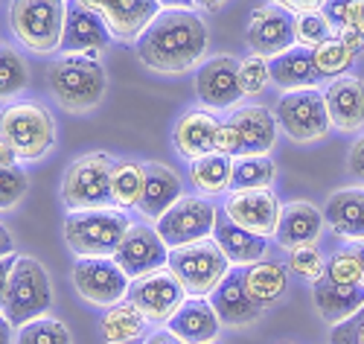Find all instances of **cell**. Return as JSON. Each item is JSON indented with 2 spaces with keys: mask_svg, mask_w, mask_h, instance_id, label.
<instances>
[{
  "mask_svg": "<svg viewBox=\"0 0 364 344\" xmlns=\"http://www.w3.org/2000/svg\"><path fill=\"white\" fill-rule=\"evenodd\" d=\"M271 82L283 90H300V88H318L321 76L315 71V58L309 47L294 44L291 50L271 58Z\"/></svg>",
  "mask_w": 364,
  "mask_h": 344,
  "instance_id": "obj_30",
  "label": "cell"
},
{
  "mask_svg": "<svg viewBox=\"0 0 364 344\" xmlns=\"http://www.w3.org/2000/svg\"><path fill=\"white\" fill-rule=\"evenodd\" d=\"M143 344H187V341H181V338H178L175 333H169V330H158V333L146 335Z\"/></svg>",
  "mask_w": 364,
  "mask_h": 344,
  "instance_id": "obj_49",
  "label": "cell"
},
{
  "mask_svg": "<svg viewBox=\"0 0 364 344\" xmlns=\"http://www.w3.org/2000/svg\"><path fill=\"white\" fill-rule=\"evenodd\" d=\"M164 9H193L196 0H158Z\"/></svg>",
  "mask_w": 364,
  "mask_h": 344,
  "instance_id": "obj_52",
  "label": "cell"
},
{
  "mask_svg": "<svg viewBox=\"0 0 364 344\" xmlns=\"http://www.w3.org/2000/svg\"><path fill=\"white\" fill-rule=\"evenodd\" d=\"M277 117L262 105H239L219 126L216 152L228 158H248V155H268L277 143Z\"/></svg>",
  "mask_w": 364,
  "mask_h": 344,
  "instance_id": "obj_5",
  "label": "cell"
},
{
  "mask_svg": "<svg viewBox=\"0 0 364 344\" xmlns=\"http://www.w3.org/2000/svg\"><path fill=\"white\" fill-rule=\"evenodd\" d=\"M274 4L291 15H303V12H321V6L326 0H274Z\"/></svg>",
  "mask_w": 364,
  "mask_h": 344,
  "instance_id": "obj_46",
  "label": "cell"
},
{
  "mask_svg": "<svg viewBox=\"0 0 364 344\" xmlns=\"http://www.w3.org/2000/svg\"><path fill=\"white\" fill-rule=\"evenodd\" d=\"M207 38V24L193 9H161L137 38V56L155 73H187L201 65Z\"/></svg>",
  "mask_w": 364,
  "mask_h": 344,
  "instance_id": "obj_1",
  "label": "cell"
},
{
  "mask_svg": "<svg viewBox=\"0 0 364 344\" xmlns=\"http://www.w3.org/2000/svg\"><path fill=\"white\" fill-rule=\"evenodd\" d=\"M15 254V239H12V231L6 225H0V260Z\"/></svg>",
  "mask_w": 364,
  "mask_h": 344,
  "instance_id": "obj_50",
  "label": "cell"
},
{
  "mask_svg": "<svg viewBox=\"0 0 364 344\" xmlns=\"http://www.w3.org/2000/svg\"><path fill=\"white\" fill-rule=\"evenodd\" d=\"M166 269L178 277L187 298H210L230 271V260L222 254L216 239H201L184 248H169Z\"/></svg>",
  "mask_w": 364,
  "mask_h": 344,
  "instance_id": "obj_6",
  "label": "cell"
},
{
  "mask_svg": "<svg viewBox=\"0 0 364 344\" xmlns=\"http://www.w3.org/2000/svg\"><path fill=\"white\" fill-rule=\"evenodd\" d=\"M76 292L94 306H114L129 295V274L117 266L114 257H79L73 266Z\"/></svg>",
  "mask_w": 364,
  "mask_h": 344,
  "instance_id": "obj_12",
  "label": "cell"
},
{
  "mask_svg": "<svg viewBox=\"0 0 364 344\" xmlns=\"http://www.w3.org/2000/svg\"><path fill=\"white\" fill-rule=\"evenodd\" d=\"M271 82V61L262 56H248L239 61V88L242 97H257L265 90V85Z\"/></svg>",
  "mask_w": 364,
  "mask_h": 344,
  "instance_id": "obj_40",
  "label": "cell"
},
{
  "mask_svg": "<svg viewBox=\"0 0 364 344\" xmlns=\"http://www.w3.org/2000/svg\"><path fill=\"white\" fill-rule=\"evenodd\" d=\"M15 344H73L70 330L55 318H36L18 327Z\"/></svg>",
  "mask_w": 364,
  "mask_h": 344,
  "instance_id": "obj_37",
  "label": "cell"
},
{
  "mask_svg": "<svg viewBox=\"0 0 364 344\" xmlns=\"http://www.w3.org/2000/svg\"><path fill=\"white\" fill-rule=\"evenodd\" d=\"M222 213L230 219L233 225L271 239L277 234L283 204H280L277 193L271 190V187L268 190H242V193H230L228 196Z\"/></svg>",
  "mask_w": 364,
  "mask_h": 344,
  "instance_id": "obj_15",
  "label": "cell"
},
{
  "mask_svg": "<svg viewBox=\"0 0 364 344\" xmlns=\"http://www.w3.org/2000/svg\"><path fill=\"white\" fill-rule=\"evenodd\" d=\"M353 254H355V260H358V266H361V274H364V242H355V245H353Z\"/></svg>",
  "mask_w": 364,
  "mask_h": 344,
  "instance_id": "obj_56",
  "label": "cell"
},
{
  "mask_svg": "<svg viewBox=\"0 0 364 344\" xmlns=\"http://www.w3.org/2000/svg\"><path fill=\"white\" fill-rule=\"evenodd\" d=\"M216 219H219V210L207 199L181 196L155 222V231L161 234L166 248H184V245H193V242L213 236Z\"/></svg>",
  "mask_w": 364,
  "mask_h": 344,
  "instance_id": "obj_11",
  "label": "cell"
},
{
  "mask_svg": "<svg viewBox=\"0 0 364 344\" xmlns=\"http://www.w3.org/2000/svg\"><path fill=\"white\" fill-rule=\"evenodd\" d=\"M210 303H213L222 327H233V330L259 321V316L265 312V309H259V306L254 303V298L248 295L245 271H242V266H236V269L228 271V277L213 289V295H210Z\"/></svg>",
  "mask_w": 364,
  "mask_h": 344,
  "instance_id": "obj_19",
  "label": "cell"
},
{
  "mask_svg": "<svg viewBox=\"0 0 364 344\" xmlns=\"http://www.w3.org/2000/svg\"><path fill=\"white\" fill-rule=\"evenodd\" d=\"M161 4L158 0H105L102 18L105 26L111 29V36L117 41H134L143 36V29L158 18Z\"/></svg>",
  "mask_w": 364,
  "mask_h": 344,
  "instance_id": "obj_24",
  "label": "cell"
},
{
  "mask_svg": "<svg viewBox=\"0 0 364 344\" xmlns=\"http://www.w3.org/2000/svg\"><path fill=\"white\" fill-rule=\"evenodd\" d=\"M50 306H53V286L47 269L36 257H18L0 316L12 327H23L36 318H44Z\"/></svg>",
  "mask_w": 364,
  "mask_h": 344,
  "instance_id": "obj_8",
  "label": "cell"
},
{
  "mask_svg": "<svg viewBox=\"0 0 364 344\" xmlns=\"http://www.w3.org/2000/svg\"><path fill=\"white\" fill-rule=\"evenodd\" d=\"M129 301L143 312L149 324H169V318L181 309V303L187 301V292L169 269H158L151 274L132 280Z\"/></svg>",
  "mask_w": 364,
  "mask_h": 344,
  "instance_id": "obj_13",
  "label": "cell"
},
{
  "mask_svg": "<svg viewBox=\"0 0 364 344\" xmlns=\"http://www.w3.org/2000/svg\"><path fill=\"white\" fill-rule=\"evenodd\" d=\"M312 301H315V309L318 316L326 321V324H341L347 321L350 316L364 306V283L358 286H350V283H336L332 277H321L312 283Z\"/></svg>",
  "mask_w": 364,
  "mask_h": 344,
  "instance_id": "obj_25",
  "label": "cell"
},
{
  "mask_svg": "<svg viewBox=\"0 0 364 344\" xmlns=\"http://www.w3.org/2000/svg\"><path fill=\"white\" fill-rule=\"evenodd\" d=\"M245 271V286H248V295L254 298V303L259 309H268L286 298L289 292V266L286 263H277V260H259L254 266H242Z\"/></svg>",
  "mask_w": 364,
  "mask_h": 344,
  "instance_id": "obj_29",
  "label": "cell"
},
{
  "mask_svg": "<svg viewBox=\"0 0 364 344\" xmlns=\"http://www.w3.org/2000/svg\"><path fill=\"white\" fill-rule=\"evenodd\" d=\"M248 47L262 58H277L294 47V15L277 4L257 6L245 26Z\"/></svg>",
  "mask_w": 364,
  "mask_h": 344,
  "instance_id": "obj_14",
  "label": "cell"
},
{
  "mask_svg": "<svg viewBox=\"0 0 364 344\" xmlns=\"http://www.w3.org/2000/svg\"><path fill=\"white\" fill-rule=\"evenodd\" d=\"M68 0H12L9 24L15 38L33 53H53L62 47Z\"/></svg>",
  "mask_w": 364,
  "mask_h": 344,
  "instance_id": "obj_7",
  "label": "cell"
},
{
  "mask_svg": "<svg viewBox=\"0 0 364 344\" xmlns=\"http://www.w3.org/2000/svg\"><path fill=\"white\" fill-rule=\"evenodd\" d=\"M47 85L53 100L70 114L94 111L108 90V76L100 58L65 53L47 68Z\"/></svg>",
  "mask_w": 364,
  "mask_h": 344,
  "instance_id": "obj_2",
  "label": "cell"
},
{
  "mask_svg": "<svg viewBox=\"0 0 364 344\" xmlns=\"http://www.w3.org/2000/svg\"><path fill=\"white\" fill-rule=\"evenodd\" d=\"M336 38V26L326 21L323 12H303L294 15V44L315 50L318 44Z\"/></svg>",
  "mask_w": 364,
  "mask_h": 344,
  "instance_id": "obj_38",
  "label": "cell"
},
{
  "mask_svg": "<svg viewBox=\"0 0 364 344\" xmlns=\"http://www.w3.org/2000/svg\"><path fill=\"white\" fill-rule=\"evenodd\" d=\"M210 344H222V341H210Z\"/></svg>",
  "mask_w": 364,
  "mask_h": 344,
  "instance_id": "obj_57",
  "label": "cell"
},
{
  "mask_svg": "<svg viewBox=\"0 0 364 344\" xmlns=\"http://www.w3.org/2000/svg\"><path fill=\"white\" fill-rule=\"evenodd\" d=\"M184 196V184L181 175L164 164H146V184H143V196L137 202L140 216L158 222V219Z\"/></svg>",
  "mask_w": 364,
  "mask_h": 344,
  "instance_id": "obj_27",
  "label": "cell"
},
{
  "mask_svg": "<svg viewBox=\"0 0 364 344\" xmlns=\"http://www.w3.org/2000/svg\"><path fill=\"white\" fill-rule=\"evenodd\" d=\"M29 68L15 47L0 44V100H12L26 88Z\"/></svg>",
  "mask_w": 364,
  "mask_h": 344,
  "instance_id": "obj_36",
  "label": "cell"
},
{
  "mask_svg": "<svg viewBox=\"0 0 364 344\" xmlns=\"http://www.w3.org/2000/svg\"><path fill=\"white\" fill-rule=\"evenodd\" d=\"M76 4H82L85 9H94V12H100V15H102V6H105V0H76Z\"/></svg>",
  "mask_w": 364,
  "mask_h": 344,
  "instance_id": "obj_55",
  "label": "cell"
},
{
  "mask_svg": "<svg viewBox=\"0 0 364 344\" xmlns=\"http://www.w3.org/2000/svg\"><path fill=\"white\" fill-rule=\"evenodd\" d=\"M323 222L341 239L364 242V187L332 193L323 204Z\"/></svg>",
  "mask_w": 364,
  "mask_h": 344,
  "instance_id": "obj_26",
  "label": "cell"
},
{
  "mask_svg": "<svg viewBox=\"0 0 364 344\" xmlns=\"http://www.w3.org/2000/svg\"><path fill=\"white\" fill-rule=\"evenodd\" d=\"M323 225H326L323 210H318L312 202H289V204H283L274 239L286 251L300 248V245H318Z\"/></svg>",
  "mask_w": 364,
  "mask_h": 344,
  "instance_id": "obj_23",
  "label": "cell"
},
{
  "mask_svg": "<svg viewBox=\"0 0 364 344\" xmlns=\"http://www.w3.org/2000/svg\"><path fill=\"white\" fill-rule=\"evenodd\" d=\"M326 277H332L336 283H350V286H358L364 283V274H361V266L353 254V248H347V251H338V254H332L326 260Z\"/></svg>",
  "mask_w": 364,
  "mask_h": 344,
  "instance_id": "obj_43",
  "label": "cell"
},
{
  "mask_svg": "<svg viewBox=\"0 0 364 344\" xmlns=\"http://www.w3.org/2000/svg\"><path fill=\"white\" fill-rule=\"evenodd\" d=\"M111 29L105 26V18L94 9H85L82 4L70 0L68 18H65V33H62V53H79L100 58L111 44Z\"/></svg>",
  "mask_w": 364,
  "mask_h": 344,
  "instance_id": "obj_18",
  "label": "cell"
},
{
  "mask_svg": "<svg viewBox=\"0 0 364 344\" xmlns=\"http://www.w3.org/2000/svg\"><path fill=\"white\" fill-rule=\"evenodd\" d=\"M117 266L129 274V280L134 277H143V274H151L158 269H166V260H169V248L166 242L161 239V234L149 225H132L129 234L119 242L117 254H114Z\"/></svg>",
  "mask_w": 364,
  "mask_h": 344,
  "instance_id": "obj_17",
  "label": "cell"
},
{
  "mask_svg": "<svg viewBox=\"0 0 364 344\" xmlns=\"http://www.w3.org/2000/svg\"><path fill=\"white\" fill-rule=\"evenodd\" d=\"M336 38H341L355 56L364 53V29H355V26H344V29H336Z\"/></svg>",
  "mask_w": 364,
  "mask_h": 344,
  "instance_id": "obj_47",
  "label": "cell"
},
{
  "mask_svg": "<svg viewBox=\"0 0 364 344\" xmlns=\"http://www.w3.org/2000/svg\"><path fill=\"white\" fill-rule=\"evenodd\" d=\"M277 175V164L268 155H248V158H233L230 172V193L242 190H268Z\"/></svg>",
  "mask_w": 364,
  "mask_h": 344,
  "instance_id": "obj_33",
  "label": "cell"
},
{
  "mask_svg": "<svg viewBox=\"0 0 364 344\" xmlns=\"http://www.w3.org/2000/svg\"><path fill=\"white\" fill-rule=\"evenodd\" d=\"M219 126H222V120L216 114H210V108H190L187 114H181L172 129V143L178 155L187 161H196L210 152H216Z\"/></svg>",
  "mask_w": 364,
  "mask_h": 344,
  "instance_id": "obj_21",
  "label": "cell"
},
{
  "mask_svg": "<svg viewBox=\"0 0 364 344\" xmlns=\"http://www.w3.org/2000/svg\"><path fill=\"white\" fill-rule=\"evenodd\" d=\"M321 12L336 29H344V26L364 29V0H326Z\"/></svg>",
  "mask_w": 364,
  "mask_h": 344,
  "instance_id": "obj_41",
  "label": "cell"
},
{
  "mask_svg": "<svg viewBox=\"0 0 364 344\" xmlns=\"http://www.w3.org/2000/svg\"><path fill=\"white\" fill-rule=\"evenodd\" d=\"M102 338L105 344H134L146 333V316L132 303V301H119L105 309L102 316Z\"/></svg>",
  "mask_w": 364,
  "mask_h": 344,
  "instance_id": "obj_31",
  "label": "cell"
},
{
  "mask_svg": "<svg viewBox=\"0 0 364 344\" xmlns=\"http://www.w3.org/2000/svg\"><path fill=\"white\" fill-rule=\"evenodd\" d=\"M230 172H233V158H228L222 152H210L204 158L190 161V181L204 196L230 193Z\"/></svg>",
  "mask_w": 364,
  "mask_h": 344,
  "instance_id": "obj_32",
  "label": "cell"
},
{
  "mask_svg": "<svg viewBox=\"0 0 364 344\" xmlns=\"http://www.w3.org/2000/svg\"><path fill=\"white\" fill-rule=\"evenodd\" d=\"M283 344H289V341H283Z\"/></svg>",
  "mask_w": 364,
  "mask_h": 344,
  "instance_id": "obj_58",
  "label": "cell"
},
{
  "mask_svg": "<svg viewBox=\"0 0 364 344\" xmlns=\"http://www.w3.org/2000/svg\"><path fill=\"white\" fill-rule=\"evenodd\" d=\"M18 164V155H15V149L0 137V167H15Z\"/></svg>",
  "mask_w": 364,
  "mask_h": 344,
  "instance_id": "obj_51",
  "label": "cell"
},
{
  "mask_svg": "<svg viewBox=\"0 0 364 344\" xmlns=\"http://www.w3.org/2000/svg\"><path fill=\"white\" fill-rule=\"evenodd\" d=\"M111 172L114 158L105 152H87L76 158L62 178V202L70 210L111 204Z\"/></svg>",
  "mask_w": 364,
  "mask_h": 344,
  "instance_id": "obj_9",
  "label": "cell"
},
{
  "mask_svg": "<svg viewBox=\"0 0 364 344\" xmlns=\"http://www.w3.org/2000/svg\"><path fill=\"white\" fill-rule=\"evenodd\" d=\"M15 263H18V254H9L0 260V312H4V301H6V289H9V277H12Z\"/></svg>",
  "mask_w": 364,
  "mask_h": 344,
  "instance_id": "obj_48",
  "label": "cell"
},
{
  "mask_svg": "<svg viewBox=\"0 0 364 344\" xmlns=\"http://www.w3.org/2000/svg\"><path fill=\"white\" fill-rule=\"evenodd\" d=\"M323 103L332 129L355 135L364 126V82L358 76H338L323 88Z\"/></svg>",
  "mask_w": 364,
  "mask_h": 344,
  "instance_id": "obj_20",
  "label": "cell"
},
{
  "mask_svg": "<svg viewBox=\"0 0 364 344\" xmlns=\"http://www.w3.org/2000/svg\"><path fill=\"white\" fill-rule=\"evenodd\" d=\"M225 4H228V0H196V6L198 9H207V12H219Z\"/></svg>",
  "mask_w": 364,
  "mask_h": 344,
  "instance_id": "obj_53",
  "label": "cell"
},
{
  "mask_svg": "<svg viewBox=\"0 0 364 344\" xmlns=\"http://www.w3.org/2000/svg\"><path fill=\"white\" fill-rule=\"evenodd\" d=\"M0 344H12V324L0 316Z\"/></svg>",
  "mask_w": 364,
  "mask_h": 344,
  "instance_id": "obj_54",
  "label": "cell"
},
{
  "mask_svg": "<svg viewBox=\"0 0 364 344\" xmlns=\"http://www.w3.org/2000/svg\"><path fill=\"white\" fill-rule=\"evenodd\" d=\"M213 239L222 248V254L230 260V266H254L268 257V236H259V234H251L245 228L233 225L225 213L216 219Z\"/></svg>",
  "mask_w": 364,
  "mask_h": 344,
  "instance_id": "obj_28",
  "label": "cell"
},
{
  "mask_svg": "<svg viewBox=\"0 0 364 344\" xmlns=\"http://www.w3.org/2000/svg\"><path fill=\"white\" fill-rule=\"evenodd\" d=\"M143 184H146V164H137V161H114V172H111V204L117 210L137 207V202L143 196Z\"/></svg>",
  "mask_w": 364,
  "mask_h": 344,
  "instance_id": "obj_34",
  "label": "cell"
},
{
  "mask_svg": "<svg viewBox=\"0 0 364 344\" xmlns=\"http://www.w3.org/2000/svg\"><path fill=\"white\" fill-rule=\"evenodd\" d=\"M132 219L117 207H85L65 216V242L79 257H114Z\"/></svg>",
  "mask_w": 364,
  "mask_h": 344,
  "instance_id": "obj_3",
  "label": "cell"
},
{
  "mask_svg": "<svg viewBox=\"0 0 364 344\" xmlns=\"http://www.w3.org/2000/svg\"><path fill=\"white\" fill-rule=\"evenodd\" d=\"M0 137H4L18 161L36 164L55 146V120L36 100H18L0 111Z\"/></svg>",
  "mask_w": 364,
  "mask_h": 344,
  "instance_id": "obj_4",
  "label": "cell"
},
{
  "mask_svg": "<svg viewBox=\"0 0 364 344\" xmlns=\"http://www.w3.org/2000/svg\"><path fill=\"white\" fill-rule=\"evenodd\" d=\"M312 58H315V71L321 79H338V76H347V71L355 65V53L341 41V38H329L323 44H318L312 50Z\"/></svg>",
  "mask_w": 364,
  "mask_h": 344,
  "instance_id": "obj_35",
  "label": "cell"
},
{
  "mask_svg": "<svg viewBox=\"0 0 364 344\" xmlns=\"http://www.w3.org/2000/svg\"><path fill=\"white\" fill-rule=\"evenodd\" d=\"M29 190V178L21 170V164L15 167H0V210H12Z\"/></svg>",
  "mask_w": 364,
  "mask_h": 344,
  "instance_id": "obj_42",
  "label": "cell"
},
{
  "mask_svg": "<svg viewBox=\"0 0 364 344\" xmlns=\"http://www.w3.org/2000/svg\"><path fill=\"white\" fill-rule=\"evenodd\" d=\"M347 170H350V175H353L355 181L364 184V135L353 143V149H350V155H347Z\"/></svg>",
  "mask_w": 364,
  "mask_h": 344,
  "instance_id": "obj_45",
  "label": "cell"
},
{
  "mask_svg": "<svg viewBox=\"0 0 364 344\" xmlns=\"http://www.w3.org/2000/svg\"><path fill=\"white\" fill-rule=\"evenodd\" d=\"M274 117H277V126L294 143L323 140L332 129L326 103H323V90H318V88L286 90L274 108Z\"/></svg>",
  "mask_w": 364,
  "mask_h": 344,
  "instance_id": "obj_10",
  "label": "cell"
},
{
  "mask_svg": "<svg viewBox=\"0 0 364 344\" xmlns=\"http://www.w3.org/2000/svg\"><path fill=\"white\" fill-rule=\"evenodd\" d=\"M196 93L204 108L210 111H225L236 108L242 100L239 88V61L233 56H213L198 65L196 73Z\"/></svg>",
  "mask_w": 364,
  "mask_h": 344,
  "instance_id": "obj_16",
  "label": "cell"
},
{
  "mask_svg": "<svg viewBox=\"0 0 364 344\" xmlns=\"http://www.w3.org/2000/svg\"><path fill=\"white\" fill-rule=\"evenodd\" d=\"M329 344H364V306L347 321L336 324L329 333Z\"/></svg>",
  "mask_w": 364,
  "mask_h": 344,
  "instance_id": "obj_44",
  "label": "cell"
},
{
  "mask_svg": "<svg viewBox=\"0 0 364 344\" xmlns=\"http://www.w3.org/2000/svg\"><path fill=\"white\" fill-rule=\"evenodd\" d=\"M166 330L187 344H210V341H219L222 321L216 316L213 303H210V298H187L181 303V309L169 318Z\"/></svg>",
  "mask_w": 364,
  "mask_h": 344,
  "instance_id": "obj_22",
  "label": "cell"
},
{
  "mask_svg": "<svg viewBox=\"0 0 364 344\" xmlns=\"http://www.w3.org/2000/svg\"><path fill=\"white\" fill-rule=\"evenodd\" d=\"M286 266L294 277H303V280H309V283H315V280H321L326 271V257L321 254L318 245H300V248H291L289 251Z\"/></svg>",
  "mask_w": 364,
  "mask_h": 344,
  "instance_id": "obj_39",
  "label": "cell"
}]
</instances>
